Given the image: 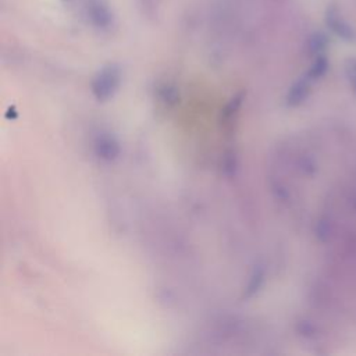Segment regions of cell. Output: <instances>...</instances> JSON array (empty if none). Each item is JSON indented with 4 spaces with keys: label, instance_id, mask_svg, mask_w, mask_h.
<instances>
[{
    "label": "cell",
    "instance_id": "4",
    "mask_svg": "<svg viewBox=\"0 0 356 356\" xmlns=\"http://www.w3.org/2000/svg\"><path fill=\"white\" fill-rule=\"evenodd\" d=\"M327 46V36L321 32L314 33L309 40V49L313 53H320Z\"/></svg>",
    "mask_w": 356,
    "mask_h": 356
},
{
    "label": "cell",
    "instance_id": "2",
    "mask_svg": "<svg viewBox=\"0 0 356 356\" xmlns=\"http://www.w3.org/2000/svg\"><path fill=\"white\" fill-rule=\"evenodd\" d=\"M90 14H92L93 21H95L97 25H106V24H108V21H110V13H108V10H107L104 6H102L100 3H96V4L92 6Z\"/></svg>",
    "mask_w": 356,
    "mask_h": 356
},
{
    "label": "cell",
    "instance_id": "5",
    "mask_svg": "<svg viewBox=\"0 0 356 356\" xmlns=\"http://www.w3.org/2000/svg\"><path fill=\"white\" fill-rule=\"evenodd\" d=\"M345 72L348 76V81L356 93V58H348L345 64Z\"/></svg>",
    "mask_w": 356,
    "mask_h": 356
},
{
    "label": "cell",
    "instance_id": "1",
    "mask_svg": "<svg viewBox=\"0 0 356 356\" xmlns=\"http://www.w3.org/2000/svg\"><path fill=\"white\" fill-rule=\"evenodd\" d=\"M325 24L341 39L346 42H356V31L342 18L341 13L334 6L328 7L325 11Z\"/></svg>",
    "mask_w": 356,
    "mask_h": 356
},
{
    "label": "cell",
    "instance_id": "3",
    "mask_svg": "<svg viewBox=\"0 0 356 356\" xmlns=\"http://www.w3.org/2000/svg\"><path fill=\"white\" fill-rule=\"evenodd\" d=\"M327 68H328L327 58L324 56H318L316 58V61L313 63L310 71H309V76L310 78H320V76H323L325 74Z\"/></svg>",
    "mask_w": 356,
    "mask_h": 356
}]
</instances>
